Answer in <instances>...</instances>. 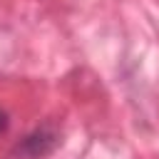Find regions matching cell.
Wrapping results in <instances>:
<instances>
[{"mask_svg": "<svg viewBox=\"0 0 159 159\" xmlns=\"http://www.w3.org/2000/svg\"><path fill=\"white\" fill-rule=\"evenodd\" d=\"M7 127V117H5V112H0V132Z\"/></svg>", "mask_w": 159, "mask_h": 159, "instance_id": "6da1fadb", "label": "cell"}]
</instances>
